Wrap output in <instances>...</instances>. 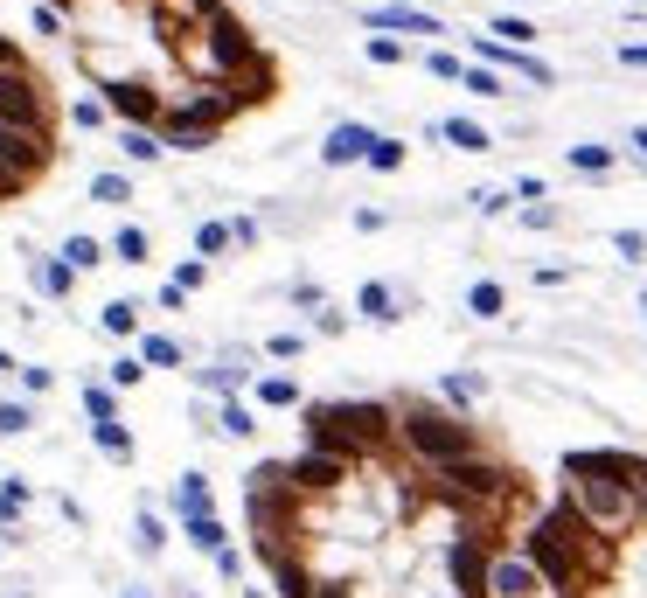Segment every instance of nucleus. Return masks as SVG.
Here are the masks:
<instances>
[{"label":"nucleus","instance_id":"1","mask_svg":"<svg viewBox=\"0 0 647 598\" xmlns=\"http://www.w3.org/2000/svg\"><path fill=\"white\" fill-rule=\"evenodd\" d=\"M42 14L112 119L174 153L216 147L286 91L279 56L230 0H42Z\"/></svg>","mask_w":647,"mask_h":598},{"label":"nucleus","instance_id":"2","mask_svg":"<svg viewBox=\"0 0 647 598\" xmlns=\"http://www.w3.org/2000/svg\"><path fill=\"white\" fill-rule=\"evenodd\" d=\"M474 56H481L487 70H515V77H529V84H557V70H550L543 56H529V49H508V42H494V35H474Z\"/></svg>","mask_w":647,"mask_h":598},{"label":"nucleus","instance_id":"3","mask_svg":"<svg viewBox=\"0 0 647 598\" xmlns=\"http://www.w3.org/2000/svg\"><path fill=\"white\" fill-rule=\"evenodd\" d=\"M369 28H376V35H432V42H439V35H453V28H446L439 14H425V7H376V14H369Z\"/></svg>","mask_w":647,"mask_h":598},{"label":"nucleus","instance_id":"4","mask_svg":"<svg viewBox=\"0 0 647 598\" xmlns=\"http://www.w3.org/2000/svg\"><path fill=\"white\" fill-rule=\"evenodd\" d=\"M487 592L494 598H543V578L508 550V557H494V578H487Z\"/></svg>","mask_w":647,"mask_h":598},{"label":"nucleus","instance_id":"5","mask_svg":"<svg viewBox=\"0 0 647 598\" xmlns=\"http://www.w3.org/2000/svg\"><path fill=\"white\" fill-rule=\"evenodd\" d=\"M369 147H376V133L348 119V126H334V133H327L321 160H327V167H355V160H369Z\"/></svg>","mask_w":647,"mask_h":598},{"label":"nucleus","instance_id":"6","mask_svg":"<svg viewBox=\"0 0 647 598\" xmlns=\"http://www.w3.org/2000/svg\"><path fill=\"white\" fill-rule=\"evenodd\" d=\"M167 508H174L181 522H195V515H216V501H209V480H202V473H181V480H174V494H167Z\"/></svg>","mask_w":647,"mask_h":598},{"label":"nucleus","instance_id":"7","mask_svg":"<svg viewBox=\"0 0 647 598\" xmlns=\"http://www.w3.org/2000/svg\"><path fill=\"white\" fill-rule=\"evenodd\" d=\"M432 133H439V140H453L460 153H487V147H494V133H487L481 119H460V112H453V119H439Z\"/></svg>","mask_w":647,"mask_h":598},{"label":"nucleus","instance_id":"8","mask_svg":"<svg viewBox=\"0 0 647 598\" xmlns=\"http://www.w3.org/2000/svg\"><path fill=\"white\" fill-rule=\"evenodd\" d=\"M251 397H258L265 411H300V404H307L293 376H258V383H251Z\"/></svg>","mask_w":647,"mask_h":598},{"label":"nucleus","instance_id":"9","mask_svg":"<svg viewBox=\"0 0 647 598\" xmlns=\"http://www.w3.org/2000/svg\"><path fill=\"white\" fill-rule=\"evenodd\" d=\"M56 258H63V265H70V272H98V265H105V258H112V251H105V244H98V237H91V230H77V237H70V244H63V251H56Z\"/></svg>","mask_w":647,"mask_h":598},{"label":"nucleus","instance_id":"10","mask_svg":"<svg viewBox=\"0 0 647 598\" xmlns=\"http://www.w3.org/2000/svg\"><path fill=\"white\" fill-rule=\"evenodd\" d=\"M181 536H188V543H195V557H209V564H216V550H230V536H223V522H216V515L181 522Z\"/></svg>","mask_w":647,"mask_h":598},{"label":"nucleus","instance_id":"11","mask_svg":"<svg viewBox=\"0 0 647 598\" xmlns=\"http://www.w3.org/2000/svg\"><path fill=\"white\" fill-rule=\"evenodd\" d=\"M35 293H49V299H70V293H77V272H70L63 258H35Z\"/></svg>","mask_w":647,"mask_h":598},{"label":"nucleus","instance_id":"12","mask_svg":"<svg viewBox=\"0 0 647 598\" xmlns=\"http://www.w3.org/2000/svg\"><path fill=\"white\" fill-rule=\"evenodd\" d=\"M112 258H119V265H147V258H154V237H147L140 223H126V230L112 237Z\"/></svg>","mask_w":647,"mask_h":598},{"label":"nucleus","instance_id":"13","mask_svg":"<svg viewBox=\"0 0 647 598\" xmlns=\"http://www.w3.org/2000/svg\"><path fill=\"white\" fill-rule=\"evenodd\" d=\"M147 369H181V341H167V334H140V348H133Z\"/></svg>","mask_w":647,"mask_h":598},{"label":"nucleus","instance_id":"14","mask_svg":"<svg viewBox=\"0 0 647 598\" xmlns=\"http://www.w3.org/2000/svg\"><path fill=\"white\" fill-rule=\"evenodd\" d=\"M91 439H98V452H105V459H119V466H133V432H126V425H91Z\"/></svg>","mask_w":647,"mask_h":598},{"label":"nucleus","instance_id":"15","mask_svg":"<svg viewBox=\"0 0 647 598\" xmlns=\"http://www.w3.org/2000/svg\"><path fill=\"white\" fill-rule=\"evenodd\" d=\"M84 411H91V425H119V390L112 383H84Z\"/></svg>","mask_w":647,"mask_h":598},{"label":"nucleus","instance_id":"16","mask_svg":"<svg viewBox=\"0 0 647 598\" xmlns=\"http://www.w3.org/2000/svg\"><path fill=\"white\" fill-rule=\"evenodd\" d=\"M564 160H571L578 174H613V147H599V140H578V147H564Z\"/></svg>","mask_w":647,"mask_h":598},{"label":"nucleus","instance_id":"17","mask_svg":"<svg viewBox=\"0 0 647 598\" xmlns=\"http://www.w3.org/2000/svg\"><path fill=\"white\" fill-rule=\"evenodd\" d=\"M355 306H362V313H369V320H397V293H390V286H383V279H369V286H362V293H355Z\"/></svg>","mask_w":647,"mask_h":598},{"label":"nucleus","instance_id":"18","mask_svg":"<svg viewBox=\"0 0 647 598\" xmlns=\"http://www.w3.org/2000/svg\"><path fill=\"white\" fill-rule=\"evenodd\" d=\"M494 42H508V49H529L536 42V21H522V14H494V28H487Z\"/></svg>","mask_w":647,"mask_h":598},{"label":"nucleus","instance_id":"19","mask_svg":"<svg viewBox=\"0 0 647 598\" xmlns=\"http://www.w3.org/2000/svg\"><path fill=\"white\" fill-rule=\"evenodd\" d=\"M230 244H237V230H230V223H216V216L195 230V258H223Z\"/></svg>","mask_w":647,"mask_h":598},{"label":"nucleus","instance_id":"20","mask_svg":"<svg viewBox=\"0 0 647 598\" xmlns=\"http://www.w3.org/2000/svg\"><path fill=\"white\" fill-rule=\"evenodd\" d=\"M105 334L140 341V306H133V299H112V306H105Z\"/></svg>","mask_w":647,"mask_h":598},{"label":"nucleus","instance_id":"21","mask_svg":"<svg viewBox=\"0 0 647 598\" xmlns=\"http://www.w3.org/2000/svg\"><path fill=\"white\" fill-rule=\"evenodd\" d=\"M460 84H467L474 98H508V84H501V70H487V63H467V70H460Z\"/></svg>","mask_w":647,"mask_h":598},{"label":"nucleus","instance_id":"22","mask_svg":"<svg viewBox=\"0 0 647 598\" xmlns=\"http://www.w3.org/2000/svg\"><path fill=\"white\" fill-rule=\"evenodd\" d=\"M119 147H126V160H133V167L161 160V140H154V133H140V126H126V133H119Z\"/></svg>","mask_w":647,"mask_h":598},{"label":"nucleus","instance_id":"23","mask_svg":"<svg viewBox=\"0 0 647 598\" xmlns=\"http://www.w3.org/2000/svg\"><path fill=\"white\" fill-rule=\"evenodd\" d=\"M404 140H383V133H376V147H369V160H362V167H376V174H397V167H404Z\"/></svg>","mask_w":647,"mask_h":598},{"label":"nucleus","instance_id":"24","mask_svg":"<svg viewBox=\"0 0 647 598\" xmlns=\"http://www.w3.org/2000/svg\"><path fill=\"white\" fill-rule=\"evenodd\" d=\"M216 425H223L230 439H251V411H244L237 397H223V404H216Z\"/></svg>","mask_w":647,"mask_h":598},{"label":"nucleus","instance_id":"25","mask_svg":"<svg viewBox=\"0 0 647 598\" xmlns=\"http://www.w3.org/2000/svg\"><path fill=\"white\" fill-rule=\"evenodd\" d=\"M133 529H140V550H161V543H167V529H161V515H154V501H140Z\"/></svg>","mask_w":647,"mask_h":598},{"label":"nucleus","instance_id":"26","mask_svg":"<svg viewBox=\"0 0 647 598\" xmlns=\"http://www.w3.org/2000/svg\"><path fill=\"white\" fill-rule=\"evenodd\" d=\"M467 306H474V313H481V320H494V313H501V306H508V293H501V286H494V279H481V286H474V293H467Z\"/></svg>","mask_w":647,"mask_h":598},{"label":"nucleus","instance_id":"27","mask_svg":"<svg viewBox=\"0 0 647 598\" xmlns=\"http://www.w3.org/2000/svg\"><path fill=\"white\" fill-rule=\"evenodd\" d=\"M91 195H98V202H133V174H98Z\"/></svg>","mask_w":647,"mask_h":598},{"label":"nucleus","instance_id":"28","mask_svg":"<svg viewBox=\"0 0 647 598\" xmlns=\"http://www.w3.org/2000/svg\"><path fill=\"white\" fill-rule=\"evenodd\" d=\"M202 279H209V258H181V265H174V279H167V286H181V293H195V286H202Z\"/></svg>","mask_w":647,"mask_h":598},{"label":"nucleus","instance_id":"29","mask_svg":"<svg viewBox=\"0 0 647 598\" xmlns=\"http://www.w3.org/2000/svg\"><path fill=\"white\" fill-rule=\"evenodd\" d=\"M28 425H35V418H28V404H14V397H7V404H0V439H21Z\"/></svg>","mask_w":647,"mask_h":598},{"label":"nucleus","instance_id":"30","mask_svg":"<svg viewBox=\"0 0 647 598\" xmlns=\"http://www.w3.org/2000/svg\"><path fill=\"white\" fill-rule=\"evenodd\" d=\"M425 70H432V77H446V84H460V70H467V63H460L453 49H432V56H425Z\"/></svg>","mask_w":647,"mask_h":598},{"label":"nucleus","instance_id":"31","mask_svg":"<svg viewBox=\"0 0 647 598\" xmlns=\"http://www.w3.org/2000/svg\"><path fill=\"white\" fill-rule=\"evenodd\" d=\"M140 376H147V362H140V355H119V362H112V390H133Z\"/></svg>","mask_w":647,"mask_h":598},{"label":"nucleus","instance_id":"32","mask_svg":"<svg viewBox=\"0 0 647 598\" xmlns=\"http://www.w3.org/2000/svg\"><path fill=\"white\" fill-rule=\"evenodd\" d=\"M21 508H28V487L7 480V487H0V522H21Z\"/></svg>","mask_w":647,"mask_h":598},{"label":"nucleus","instance_id":"33","mask_svg":"<svg viewBox=\"0 0 647 598\" xmlns=\"http://www.w3.org/2000/svg\"><path fill=\"white\" fill-rule=\"evenodd\" d=\"M369 63H404V42L397 35H369Z\"/></svg>","mask_w":647,"mask_h":598},{"label":"nucleus","instance_id":"34","mask_svg":"<svg viewBox=\"0 0 647 598\" xmlns=\"http://www.w3.org/2000/svg\"><path fill=\"white\" fill-rule=\"evenodd\" d=\"M613 251H620V258L634 265V258H641V251H647V237H641V230H620V237H613Z\"/></svg>","mask_w":647,"mask_h":598},{"label":"nucleus","instance_id":"35","mask_svg":"<svg viewBox=\"0 0 647 598\" xmlns=\"http://www.w3.org/2000/svg\"><path fill=\"white\" fill-rule=\"evenodd\" d=\"M522 223H529V230H550V223H557V209H550V202H529V209H522Z\"/></svg>","mask_w":647,"mask_h":598},{"label":"nucleus","instance_id":"36","mask_svg":"<svg viewBox=\"0 0 647 598\" xmlns=\"http://www.w3.org/2000/svg\"><path fill=\"white\" fill-rule=\"evenodd\" d=\"M300 348H307V334H272V355H279V362H293Z\"/></svg>","mask_w":647,"mask_h":598},{"label":"nucleus","instance_id":"37","mask_svg":"<svg viewBox=\"0 0 647 598\" xmlns=\"http://www.w3.org/2000/svg\"><path fill=\"white\" fill-rule=\"evenodd\" d=\"M49 383H56V376H49V369H21V390H28V397H42V390H49Z\"/></svg>","mask_w":647,"mask_h":598},{"label":"nucleus","instance_id":"38","mask_svg":"<svg viewBox=\"0 0 647 598\" xmlns=\"http://www.w3.org/2000/svg\"><path fill=\"white\" fill-rule=\"evenodd\" d=\"M474 202H481L487 216H501V209H508V202H515V195H508V188H487V195H474Z\"/></svg>","mask_w":647,"mask_h":598},{"label":"nucleus","instance_id":"39","mask_svg":"<svg viewBox=\"0 0 647 598\" xmlns=\"http://www.w3.org/2000/svg\"><path fill=\"white\" fill-rule=\"evenodd\" d=\"M314 327H321V334H341V327H348V313H334V306H321V313H314Z\"/></svg>","mask_w":647,"mask_h":598},{"label":"nucleus","instance_id":"40","mask_svg":"<svg viewBox=\"0 0 647 598\" xmlns=\"http://www.w3.org/2000/svg\"><path fill=\"white\" fill-rule=\"evenodd\" d=\"M620 63H634V70H647V42H620Z\"/></svg>","mask_w":647,"mask_h":598},{"label":"nucleus","instance_id":"41","mask_svg":"<svg viewBox=\"0 0 647 598\" xmlns=\"http://www.w3.org/2000/svg\"><path fill=\"white\" fill-rule=\"evenodd\" d=\"M627 147H634V153L647 160V126H634V133H627Z\"/></svg>","mask_w":647,"mask_h":598},{"label":"nucleus","instance_id":"42","mask_svg":"<svg viewBox=\"0 0 647 598\" xmlns=\"http://www.w3.org/2000/svg\"><path fill=\"white\" fill-rule=\"evenodd\" d=\"M7 369H14V355H7V348H0V376H7Z\"/></svg>","mask_w":647,"mask_h":598},{"label":"nucleus","instance_id":"43","mask_svg":"<svg viewBox=\"0 0 647 598\" xmlns=\"http://www.w3.org/2000/svg\"><path fill=\"white\" fill-rule=\"evenodd\" d=\"M641 313H647V299H641Z\"/></svg>","mask_w":647,"mask_h":598},{"label":"nucleus","instance_id":"44","mask_svg":"<svg viewBox=\"0 0 647 598\" xmlns=\"http://www.w3.org/2000/svg\"><path fill=\"white\" fill-rule=\"evenodd\" d=\"M634 7H641V0H634Z\"/></svg>","mask_w":647,"mask_h":598}]
</instances>
